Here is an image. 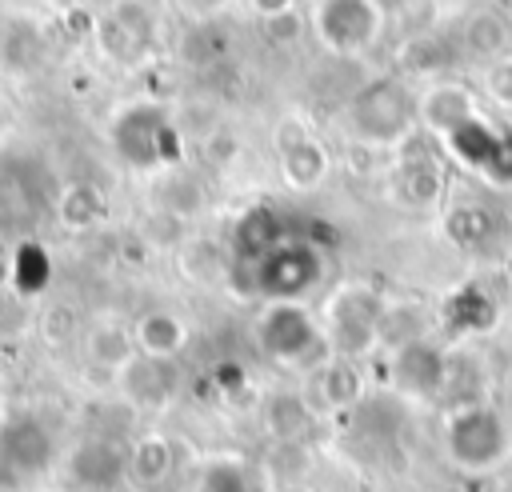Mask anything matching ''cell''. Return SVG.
Masks as SVG:
<instances>
[{
    "label": "cell",
    "mask_w": 512,
    "mask_h": 492,
    "mask_svg": "<svg viewBox=\"0 0 512 492\" xmlns=\"http://www.w3.org/2000/svg\"><path fill=\"white\" fill-rule=\"evenodd\" d=\"M444 456L460 472H496L512 456V428L492 404H456L444 416Z\"/></svg>",
    "instance_id": "6da1fadb"
},
{
    "label": "cell",
    "mask_w": 512,
    "mask_h": 492,
    "mask_svg": "<svg viewBox=\"0 0 512 492\" xmlns=\"http://www.w3.org/2000/svg\"><path fill=\"white\" fill-rule=\"evenodd\" d=\"M56 464V428L40 412L0 416V492L32 488Z\"/></svg>",
    "instance_id": "7a4b0ae2"
},
{
    "label": "cell",
    "mask_w": 512,
    "mask_h": 492,
    "mask_svg": "<svg viewBox=\"0 0 512 492\" xmlns=\"http://www.w3.org/2000/svg\"><path fill=\"white\" fill-rule=\"evenodd\" d=\"M252 336H256V348L276 360V364H292V368H316L324 364V328H320V316H312L304 304L296 300H272L256 324H252Z\"/></svg>",
    "instance_id": "3957f363"
},
{
    "label": "cell",
    "mask_w": 512,
    "mask_h": 492,
    "mask_svg": "<svg viewBox=\"0 0 512 492\" xmlns=\"http://www.w3.org/2000/svg\"><path fill=\"white\" fill-rule=\"evenodd\" d=\"M412 124H416V92H408L404 80L396 76H380L364 84L348 104V132L372 148L404 140Z\"/></svg>",
    "instance_id": "277c9868"
},
{
    "label": "cell",
    "mask_w": 512,
    "mask_h": 492,
    "mask_svg": "<svg viewBox=\"0 0 512 492\" xmlns=\"http://www.w3.org/2000/svg\"><path fill=\"white\" fill-rule=\"evenodd\" d=\"M384 296L372 284H344L328 296L320 328L340 356H360L384 340Z\"/></svg>",
    "instance_id": "5b68a950"
},
{
    "label": "cell",
    "mask_w": 512,
    "mask_h": 492,
    "mask_svg": "<svg viewBox=\"0 0 512 492\" xmlns=\"http://www.w3.org/2000/svg\"><path fill=\"white\" fill-rule=\"evenodd\" d=\"M112 144L124 164L132 168H160L172 164L180 152V136L164 108L156 104H132L112 120Z\"/></svg>",
    "instance_id": "8992f818"
},
{
    "label": "cell",
    "mask_w": 512,
    "mask_h": 492,
    "mask_svg": "<svg viewBox=\"0 0 512 492\" xmlns=\"http://www.w3.org/2000/svg\"><path fill=\"white\" fill-rule=\"evenodd\" d=\"M384 24L380 0H316L312 28L316 40L336 56H360L376 44Z\"/></svg>",
    "instance_id": "52a82bcc"
},
{
    "label": "cell",
    "mask_w": 512,
    "mask_h": 492,
    "mask_svg": "<svg viewBox=\"0 0 512 492\" xmlns=\"http://www.w3.org/2000/svg\"><path fill=\"white\" fill-rule=\"evenodd\" d=\"M252 276L260 280V292L264 296H272V300H296L304 288L316 284L320 256L312 252V244L280 240L268 252L252 256Z\"/></svg>",
    "instance_id": "ba28073f"
},
{
    "label": "cell",
    "mask_w": 512,
    "mask_h": 492,
    "mask_svg": "<svg viewBox=\"0 0 512 492\" xmlns=\"http://www.w3.org/2000/svg\"><path fill=\"white\" fill-rule=\"evenodd\" d=\"M444 144L452 148L456 160H464L468 168L484 172L496 184H512V132L488 124V116H472L460 128H452L444 136Z\"/></svg>",
    "instance_id": "9c48e42d"
},
{
    "label": "cell",
    "mask_w": 512,
    "mask_h": 492,
    "mask_svg": "<svg viewBox=\"0 0 512 492\" xmlns=\"http://www.w3.org/2000/svg\"><path fill=\"white\" fill-rule=\"evenodd\" d=\"M280 172L300 192L320 188L324 176H328V152H324V144L300 120H288L280 128Z\"/></svg>",
    "instance_id": "30bf717a"
},
{
    "label": "cell",
    "mask_w": 512,
    "mask_h": 492,
    "mask_svg": "<svg viewBox=\"0 0 512 492\" xmlns=\"http://www.w3.org/2000/svg\"><path fill=\"white\" fill-rule=\"evenodd\" d=\"M68 472L84 488H112L128 476V448L108 436H88L84 444H76Z\"/></svg>",
    "instance_id": "8fae6325"
},
{
    "label": "cell",
    "mask_w": 512,
    "mask_h": 492,
    "mask_svg": "<svg viewBox=\"0 0 512 492\" xmlns=\"http://www.w3.org/2000/svg\"><path fill=\"white\" fill-rule=\"evenodd\" d=\"M188 320L176 316L172 308H148L136 316L132 324V340H136V352L140 356H152V360H176L184 348H188Z\"/></svg>",
    "instance_id": "7c38bea8"
},
{
    "label": "cell",
    "mask_w": 512,
    "mask_h": 492,
    "mask_svg": "<svg viewBox=\"0 0 512 492\" xmlns=\"http://www.w3.org/2000/svg\"><path fill=\"white\" fill-rule=\"evenodd\" d=\"M472 116H480V108H476V96L464 84H432L416 96V120L436 128L440 136H448L452 128H460Z\"/></svg>",
    "instance_id": "4fadbf2b"
},
{
    "label": "cell",
    "mask_w": 512,
    "mask_h": 492,
    "mask_svg": "<svg viewBox=\"0 0 512 492\" xmlns=\"http://www.w3.org/2000/svg\"><path fill=\"white\" fill-rule=\"evenodd\" d=\"M396 376L404 388L420 392V396H432V392H444V380H448V352L428 344V340H408L400 344L396 352Z\"/></svg>",
    "instance_id": "5bb4252c"
},
{
    "label": "cell",
    "mask_w": 512,
    "mask_h": 492,
    "mask_svg": "<svg viewBox=\"0 0 512 492\" xmlns=\"http://www.w3.org/2000/svg\"><path fill=\"white\" fill-rule=\"evenodd\" d=\"M308 392H312V408H352L360 400V368L352 364V356H332L324 364L312 368V380H308Z\"/></svg>",
    "instance_id": "9a60e30c"
},
{
    "label": "cell",
    "mask_w": 512,
    "mask_h": 492,
    "mask_svg": "<svg viewBox=\"0 0 512 492\" xmlns=\"http://www.w3.org/2000/svg\"><path fill=\"white\" fill-rule=\"evenodd\" d=\"M120 388H124V396L136 408H160V404H168L176 380L168 376V360H152V356H140L136 352L120 368Z\"/></svg>",
    "instance_id": "2e32d148"
},
{
    "label": "cell",
    "mask_w": 512,
    "mask_h": 492,
    "mask_svg": "<svg viewBox=\"0 0 512 492\" xmlns=\"http://www.w3.org/2000/svg\"><path fill=\"white\" fill-rule=\"evenodd\" d=\"M84 356H88L96 368H104V372H116V376H120V368L136 356L132 328L112 324V320L92 324V328H88V336H84Z\"/></svg>",
    "instance_id": "e0dca14e"
},
{
    "label": "cell",
    "mask_w": 512,
    "mask_h": 492,
    "mask_svg": "<svg viewBox=\"0 0 512 492\" xmlns=\"http://www.w3.org/2000/svg\"><path fill=\"white\" fill-rule=\"evenodd\" d=\"M172 464H176L172 444H168V436H160V432H148V436H140V440L128 448V480H136V484H144V488L164 484V480L172 476Z\"/></svg>",
    "instance_id": "ac0fdd59"
},
{
    "label": "cell",
    "mask_w": 512,
    "mask_h": 492,
    "mask_svg": "<svg viewBox=\"0 0 512 492\" xmlns=\"http://www.w3.org/2000/svg\"><path fill=\"white\" fill-rule=\"evenodd\" d=\"M52 280V260H48V248L36 244V240H20L12 248V268H8V284L20 292V296H40Z\"/></svg>",
    "instance_id": "d6986e66"
},
{
    "label": "cell",
    "mask_w": 512,
    "mask_h": 492,
    "mask_svg": "<svg viewBox=\"0 0 512 492\" xmlns=\"http://www.w3.org/2000/svg\"><path fill=\"white\" fill-rule=\"evenodd\" d=\"M312 412H316V408L308 404L304 392H276V396L268 400V408H264V424H268V432H272L276 440L292 444L296 436L308 432Z\"/></svg>",
    "instance_id": "ffe728a7"
},
{
    "label": "cell",
    "mask_w": 512,
    "mask_h": 492,
    "mask_svg": "<svg viewBox=\"0 0 512 492\" xmlns=\"http://www.w3.org/2000/svg\"><path fill=\"white\" fill-rule=\"evenodd\" d=\"M440 192V172L432 160H404L392 176V196L404 200V204H428L432 196Z\"/></svg>",
    "instance_id": "44dd1931"
},
{
    "label": "cell",
    "mask_w": 512,
    "mask_h": 492,
    "mask_svg": "<svg viewBox=\"0 0 512 492\" xmlns=\"http://www.w3.org/2000/svg\"><path fill=\"white\" fill-rule=\"evenodd\" d=\"M56 216H60V224H68V228H92V224L104 216V192H100L96 184H68V188L60 192Z\"/></svg>",
    "instance_id": "7402d4cb"
},
{
    "label": "cell",
    "mask_w": 512,
    "mask_h": 492,
    "mask_svg": "<svg viewBox=\"0 0 512 492\" xmlns=\"http://www.w3.org/2000/svg\"><path fill=\"white\" fill-rule=\"evenodd\" d=\"M464 44L472 56H500L508 44V24L496 12H476L464 28Z\"/></svg>",
    "instance_id": "603a6c76"
},
{
    "label": "cell",
    "mask_w": 512,
    "mask_h": 492,
    "mask_svg": "<svg viewBox=\"0 0 512 492\" xmlns=\"http://www.w3.org/2000/svg\"><path fill=\"white\" fill-rule=\"evenodd\" d=\"M196 492H248V468L240 460H212L204 464Z\"/></svg>",
    "instance_id": "cb8c5ba5"
},
{
    "label": "cell",
    "mask_w": 512,
    "mask_h": 492,
    "mask_svg": "<svg viewBox=\"0 0 512 492\" xmlns=\"http://www.w3.org/2000/svg\"><path fill=\"white\" fill-rule=\"evenodd\" d=\"M484 216H488L484 208L460 204L456 212H448V224H444V228H448V236H452L456 244H476V240L484 236V224H488Z\"/></svg>",
    "instance_id": "d4e9b609"
},
{
    "label": "cell",
    "mask_w": 512,
    "mask_h": 492,
    "mask_svg": "<svg viewBox=\"0 0 512 492\" xmlns=\"http://www.w3.org/2000/svg\"><path fill=\"white\" fill-rule=\"evenodd\" d=\"M488 92L500 100V104H512V56H500L488 64V76H484Z\"/></svg>",
    "instance_id": "484cf974"
},
{
    "label": "cell",
    "mask_w": 512,
    "mask_h": 492,
    "mask_svg": "<svg viewBox=\"0 0 512 492\" xmlns=\"http://www.w3.org/2000/svg\"><path fill=\"white\" fill-rule=\"evenodd\" d=\"M180 4H184V12H192L196 20H212L216 12H224L228 0H180Z\"/></svg>",
    "instance_id": "4316f807"
},
{
    "label": "cell",
    "mask_w": 512,
    "mask_h": 492,
    "mask_svg": "<svg viewBox=\"0 0 512 492\" xmlns=\"http://www.w3.org/2000/svg\"><path fill=\"white\" fill-rule=\"evenodd\" d=\"M252 8L268 20V16H276V12H288V8H292V0H252Z\"/></svg>",
    "instance_id": "83f0119b"
},
{
    "label": "cell",
    "mask_w": 512,
    "mask_h": 492,
    "mask_svg": "<svg viewBox=\"0 0 512 492\" xmlns=\"http://www.w3.org/2000/svg\"><path fill=\"white\" fill-rule=\"evenodd\" d=\"M8 268H12V248L0 240V288L8 284Z\"/></svg>",
    "instance_id": "f1b7e54d"
},
{
    "label": "cell",
    "mask_w": 512,
    "mask_h": 492,
    "mask_svg": "<svg viewBox=\"0 0 512 492\" xmlns=\"http://www.w3.org/2000/svg\"><path fill=\"white\" fill-rule=\"evenodd\" d=\"M504 276H508V284H512V252L504 256Z\"/></svg>",
    "instance_id": "f546056e"
},
{
    "label": "cell",
    "mask_w": 512,
    "mask_h": 492,
    "mask_svg": "<svg viewBox=\"0 0 512 492\" xmlns=\"http://www.w3.org/2000/svg\"><path fill=\"white\" fill-rule=\"evenodd\" d=\"M0 416H4V384H0Z\"/></svg>",
    "instance_id": "4dcf8cb0"
}]
</instances>
